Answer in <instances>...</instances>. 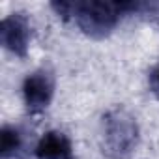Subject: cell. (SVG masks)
Returning <instances> with one entry per match:
<instances>
[{
  "instance_id": "1",
  "label": "cell",
  "mask_w": 159,
  "mask_h": 159,
  "mask_svg": "<svg viewBox=\"0 0 159 159\" xmlns=\"http://www.w3.org/2000/svg\"><path fill=\"white\" fill-rule=\"evenodd\" d=\"M140 2L125 0H75V2H52L51 8L62 19H73L88 38L103 39L112 34L120 19L131 11L140 10Z\"/></svg>"
},
{
  "instance_id": "2",
  "label": "cell",
  "mask_w": 159,
  "mask_h": 159,
  "mask_svg": "<svg viewBox=\"0 0 159 159\" xmlns=\"http://www.w3.org/2000/svg\"><path fill=\"white\" fill-rule=\"evenodd\" d=\"M103 152L111 159H129L139 146V124L125 109H112L101 122Z\"/></svg>"
},
{
  "instance_id": "3",
  "label": "cell",
  "mask_w": 159,
  "mask_h": 159,
  "mask_svg": "<svg viewBox=\"0 0 159 159\" xmlns=\"http://www.w3.org/2000/svg\"><path fill=\"white\" fill-rule=\"evenodd\" d=\"M54 88H56V79L51 67L43 66L28 73L23 81V99L26 111L30 114L43 112L54 98Z\"/></svg>"
},
{
  "instance_id": "4",
  "label": "cell",
  "mask_w": 159,
  "mask_h": 159,
  "mask_svg": "<svg viewBox=\"0 0 159 159\" xmlns=\"http://www.w3.org/2000/svg\"><path fill=\"white\" fill-rule=\"evenodd\" d=\"M32 39V25L26 13L15 11L0 23V43L2 47L17 58H26Z\"/></svg>"
},
{
  "instance_id": "5",
  "label": "cell",
  "mask_w": 159,
  "mask_h": 159,
  "mask_svg": "<svg viewBox=\"0 0 159 159\" xmlns=\"http://www.w3.org/2000/svg\"><path fill=\"white\" fill-rule=\"evenodd\" d=\"M32 148V135L23 125L6 124L0 133V155L2 159H25Z\"/></svg>"
},
{
  "instance_id": "6",
  "label": "cell",
  "mask_w": 159,
  "mask_h": 159,
  "mask_svg": "<svg viewBox=\"0 0 159 159\" xmlns=\"http://www.w3.org/2000/svg\"><path fill=\"white\" fill-rule=\"evenodd\" d=\"M38 159H73V144L62 131H47L36 144Z\"/></svg>"
},
{
  "instance_id": "7",
  "label": "cell",
  "mask_w": 159,
  "mask_h": 159,
  "mask_svg": "<svg viewBox=\"0 0 159 159\" xmlns=\"http://www.w3.org/2000/svg\"><path fill=\"white\" fill-rule=\"evenodd\" d=\"M148 84H150L152 94L159 99V64L150 71V75H148Z\"/></svg>"
}]
</instances>
